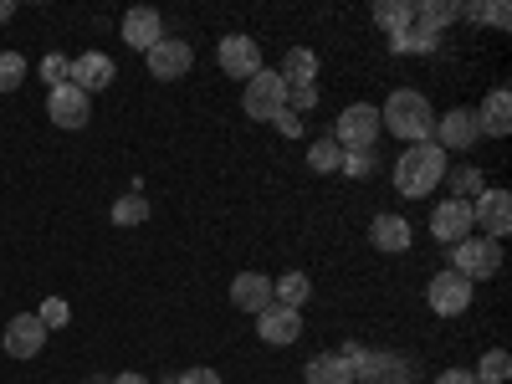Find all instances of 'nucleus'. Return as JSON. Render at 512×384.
Wrapping results in <instances>:
<instances>
[{"instance_id": "obj_1", "label": "nucleus", "mask_w": 512, "mask_h": 384, "mask_svg": "<svg viewBox=\"0 0 512 384\" xmlns=\"http://www.w3.org/2000/svg\"><path fill=\"white\" fill-rule=\"evenodd\" d=\"M446 175V154L436 144H410L400 159H395V190L410 195V200H425Z\"/></svg>"}, {"instance_id": "obj_2", "label": "nucleus", "mask_w": 512, "mask_h": 384, "mask_svg": "<svg viewBox=\"0 0 512 384\" xmlns=\"http://www.w3.org/2000/svg\"><path fill=\"white\" fill-rule=\"evenodd\" d=\"M379 128H390L395 139L405 144H431V128H436V113L420 93H395L390 103L379 108Z\"/></svg>"}, {"instance_id": "obj_3", "label": "nucleus", "mask_w": 512, "mask_h": 384, "mask_svg": "<svg viewBox=\"0 0 512 384\" xmlns=\"http://www.w3.org/2000/svg\"><path fill=\"white\" fill-rule=\"evenodd\" d=\"M502 267V241L492 236H466L451 246V272H461L466 282H487Z\"/></svg>"}, {"instance_id": "obj_4", "label": "nucleus", "mask_w": 512, "mask_h": 384, "mask_svg": "<svg viewBox=\"0 0 512 384\" xmlns=\"http://www.w3.org/2000/svg\"><path fill=\"white\" fill-rule=\"evenodd\" d=\"M477 139H482V118H477V108H451V113H441L436 128H431V144H436L441 154L472 149Z\"/></svg>"}, {"instance_id": "obj_5", "label": "nucleus", "mask_w": 512, "mask_h": 384, "mask_svg": "<svg viewBox=\"0 0 512 384\" xmlns=\"http://www.w3.org/2000/svg\"><path fill=\"white\" fill-rule=\"evenodd\" d=\"M241 108H246V118H262V123H272L282 108H287V82L277 77V72H256L251 82H246V93H241Z\"/></svg>"}, {"instance_id": "obj_6", "label": "nucleus", "mask_w": 512, "mask_h": 384, "mask_svg": "<svg viewBox=\"0 0 512 384\" xmlns=\"http://www.w3.org/2000/svg\"><path fill=\"white\" fill-rule=\"evenodd\" d=\"M374 139H379V108H369V103H354V108H344L338 113V123H333V144L338 149H374Z\"/></svg>"}, {"instance_id": "obj_7", "label": "nucleus", "mask_w": 512, "mask_h": 384, "mask_svg": "<svg viewBox=\"0 0 512 384\" xmlns=\"http://www.w3.org/2000/svg\"><path fill=\"white\" fill-rule=\"evenodd\" d=\"M47 118H52L57 128H88V118H93V98L82 93V88H72V82H62V88L47 93Z\"/></svg>"}, {"instance_id": "obj_8", "label": "nucleus", "mask_w": 512, "mask_h": 384, "mask_svg": "<svg viewBox=\"0 0 512 384\" xmlns=\"http://www.w3.org/2000/svg\"><path fill=\"white\" fill-rule=\"evenodd\" d=\"M144 62H149V72H154V82H180L190 67H195V52H190V41H159V47H149L144 52Z\"/></svg>"}, {"instance_id": "obj_9", "label": "nucleus", "mask_w": 512, "mask_h": 384, "mask_svg": "<svg viewBox=\"0 0 512 384\" xmlns=\"http://www.w3.org/2000/svg\"><path fill=\"white\" fill-rule=\"evenodd\" d=\"M425 297H431V308H436L441 318H461L466 308H472V282H466L461 272H436Z\"/></svg>"}, {"instance_id": "obj_10", "label": "nucleus", "mask_w": 512, "mask_h": 384, "mask_svg": "<svg viewBox=\"0 0 512 384\" xmlns=\"http://www.w3.org/2000/svg\"><path fill=\"white\" fill-rule=\"evenodd\" d=\"M472 226H482L492 241H502L512 231V195L507 190H482L472 200Z\"/></svg>"}, {"instance_id": "obj_11", "label": "nucleus", "mask_w": 512, "mask_h": 384, "mask_svg": "<svg viewBox=\"0 0 512 384\" xmlns=\"http://www.w3.org/2000/svg\"><path fill=\"white\" fill-rule=\"evenodd\" d=\"M216 57H221V72L236 77V82H251L256 72H262V47H256L251 36H226Z\"/></svg>"}, {"instance_id": "obj_12", "label": "nucleus", "mask_w": 512, "mask_h": 384, "mask_svg": "<svg viewBox=\"0 0 512 384\" xmlns=\"http://www.w3.org/2000/svg\"><path fill=\"white\" fill-rule=\"evenodd\" d=\"M431 236L446 241V246H456V241L472 236V200H441V205L431 210Z\"/></svg>"}, {"instance_id": "obj_13", "label": "nucleus", "mask_w": 512, "mask_h": 384, "mask_svg": "<svg viewBox=\"0 0 512 384\" xmlns=\"http://www.w3.org/2000/svg\"><path fill=\"white\" fill-rule=\"evenodd\" d=\"M41 349H47V328H41L36 313H16L6 323V354L11 359H36Z\"/></svg>"}, {"instance_id": "obj_14", "label": "nucleus", "mask_w": 512, "mask_h": 384, "mask_svg": "<svg viewBox=\"0 0 512 384\" xmlns=\"http://www.w3.org/2000/svg\"><path fill=\"white\" fill-rule=\"evenodd\" d=\"M256 333H262V344H297V338H303V313L272 303V308L256 313Z\"/></svg>"}, {"instance_id": "obj_15", "label": "nucleus", "mask_w": 512, "mask_h": 384, "mask_svg": "<svg viewBox=\"0 0 512 384\" xmlns=\"http://www.w3.org/2000/svg\"><path fill=\"white\" fill-rule=\"evenodd\" d=\"M354 379H364V384H410V364L400 359V354H359V364H354Z\"/></svg>"}, {"instance_id": "obj_16", "label": "nucleus", "mask_w": 512, "mask_h": 384, "mask_svg": "<svg viewBox=\"0 0 512 384\" xmlns=\"http://www.w3.org/2000/svg\"><path fill=\"white\" fill-rule=\"evenodd\" d=\"M123 41H128L134 52L159 47V41H164V21H159V11H154V6H134V11L123 16Z\"/></svg>"}, {"instance_id": "obj_17", "label": "nucleus", "mask_w": 512, "mask_h": 384, "mask_svg": "<svg viewBox=\"0 0 512 384\" xmlns=\"http://www.w3.org/2000/svg\"><path fill=\"white\" fill-rule=\"evenodd\" d=\"M113 62L103 57V52H82L77 62H72V88H82V93H103V88H113Z\"/></svg>"}, {"instance_id": "obj_18", "label": "nucleus", "mask_w": 512, "mask_h": 384, "mask_svg": "<svg viewBox=\"0 0 512 384\" xmlns=\"http://www.w3.org/2000/svg\"><path fill=\"white\" fill-rule=\"evenodd\" d=\"M231 303H236L241 313H262V308H272V277H262V272H236V282H231Z\"/></svg>"}, {"instance_id": "obj_19", "label": "nucleus", "mask_w": 512, "mask_h": 384, "mask_svg": "<svg viewBox=\"0 0 512 384\" xmlns=\"http://www.w3.org/2000/svg\"><path fill=\"white\" fill-rule=\"evenodd\" d=\"M477 118H482V134L507 139V134H512V98H507V88H492L487 103L477 108Z\"/></svg>"}, {"instance_id": "obj_20", "label": "nucleus", "mask_w": 512, "mask_h": 384, "mask_svg": "<svg viewBox=\"0 0 512 384\" xmlns=\"http://www.w3.org/2000/svg\"><path fill=\"white\" fill-rule=\"evenodd\" d=\"M369 241H374L379 251H410V221H405V216H374Z\"/></svg>"}, {"instance_id": "obj_21", "label": "nucleus", "mask_w": 512, "mask_h": 384, "mask_svg": "<svg viewBox=\"0 0 512 384\" xmlns=\"http://www.w3.org/2000/svg\"><path fill=\"white\" fill-rule=\"evenodd\" d=\"M461 16V6H456V0H425V6H415V31H431V36H441L451 21Z\"/></svg>"}, {"instance_id": "obj_22", "label": "nucleus", "mask_w": 512, "mask_h": 384, "mask_svg": "<svg viewBox=\"0 0 512 384\" xmlns=\"http://www.w3.org/2000/svg\"><path fill=\"white\" fill-rule=\"evenodd\" d=\"M287 88H308V82H318V57L308 52V47H292L287 57H282V72H277Z\"/></svg>"}, {"instance_id": "obj_23", "label": "nucleus", "mask_w": 512, "mask_h": 384, "mask_svg": "<svg viewBox=\"0 0 512 384\" xmlns=\"http://www.w3.org/2000/svg\"><path fill=\"white\" fill-rule=\"evenodd\" d=\"M308 297H313L308 272H287V277H277V282H272V303H277V308H292V313H297V308L308 303Z\"/></svg>"}, {"instance_id": "obj_24", "label": "nucleus", "mask_w": 512, "mask_h": 384, "mask_svg": "<svg viewBox=\"0 0 512 384\" xmlns=\"http://www.w3.org/2000/svg\"><path fill=\"white\" fill-rule=\"evenodd\" d=\"M303 379L308 384H354V369L338 359V354H318V359H308Z\"/></svg>"}, {"instance_id": "obj_25", "label": "nucleus", "mask_w": 512, "mask_h": 384, "mask_svg": "<svg viewBox=\"0 0 512 384\" xmlns=\"http://www.w3.org/2000/svg\"><path fill=\"white\" fill-rule=\"evenodd\" d=\"M436 47H441V36L415 31V26H410V31H400V36H390V52H395V57H431Z\"/></svg>"}, {"instance_id": "obj_26", "label": "nucleus", "mask_w": 512, "mask_h": 384, "mask_svg": "<svg viewBox=\"0 0 512 384\" xmlns=\"http://www.w3.org/2000/svg\"><path fill=\"white\" fill-rule=\"evenodd\" d=\"M374 21L390 31V36H400V31H410L415 6H410V0H379V6H374Z\"/></svg>"}, {"instance_id": "obj_27", "label": "nucleus", "mask_w": 512, "mask_h": 384, "mask_svg": "<svg viewBox=\"0 0 512 384\" xmlns=\"http://www.w3.org/2000/svg\"><path fill=\"white\" fill-rule=\"evenodd\" d=\"M507 374H512V359H507V349H487L472 379H477V384H507Z\"/></svg>"}, {"instance_id": "obj_28", "label": "nucleus", "mask_w": 512, "mask_h": 384, "mask_svg": "<svg viewBox=\"0 0 512 384\" xmlns=\"http://www.w3.org/2000/svg\"><path fill=\"white\" fill-rule=\"evenodd\" d=\"M149 221V200L134 190V195H123L118 205H113V226H144Z\"/></svg>"}, {"instance_id": "obj_29", "label": "nucleus", "mask_w": 512, "mask_h": 384, "mask_svg": "<svg viewBox=\"0 0 512 384\" xmlns=\"http://www.w3.org/2000/svg\"><path fill=\"white\" fill-rule=\"evenodd\" d=\"M26 82V57L21 52H0V93H16Z\"/></svg>"}, {"instance_id": "obj_30", "label": "nucleus", "mask_w": 512, "mask_h": 384, "mask_svg": "<svg viewBox=\"0 0 512 384\" xmlns=\"http://www.w3.org/2000/svg\"><path fill=\"white\" fill-rule=\"evenodd\" d=\"M308 164L318 169V175H333V169H338V164H344V149H338L333 139H318V144L308 149Z\"/></svg>"}, {"instance_id": "obj_31", "label": "nucleus", "mask_w": 512, "mask_h": 384, "mask_svg": "<svg viewBox=\"0 0 512 384\" xmlns=\"http://www.w3.org/2000/svg\"><path fill=\"white\" fill-rule=\"evenodd\" d=\"M374 164H379V159H374V149H349L338 169H344L349 180H369V175H374Z\"/></svg>"}, {"instance_id": "obj_32", "label": "nucleus", "mask_w": 512, "mask_h": 384, "mask_svg": "<svg viewBox=\"0 0 512 384\" xmlns=\"http://www.w3.org/2000/svg\"><path fill=\"white\" fill-rule=\"evenodd\" d=\"M41 82H52V88H62V82H72V62H67L62 52L41 57Z\"/></svg>"}, {"instance_id": "obj_33", "label": "nucleus", "mask_w": 512, "mask_h": 384, "mask_svg": "<svg viewBox=\"0 0 512 384\" xmlns=\"http://www.w3.org/2000/svg\"><path fill=\"white\" fill-rule=\"evenodd\" d=\"M451 185H456V195H451V200H466V195H482V190H487L477 169H451Z\"/></svg>"}, {"instance_id": "obj_34", "label": "nucleus", "mask_w": 512, "mask_h": 384, "mask_svg": "<svg viewBox=\"0 0 512 384\" xmlns=\"http://www.w3.org/2000/svg\"><path fill=\"white\" fill-rule=\"evenodd\" d=\"M36 318H41V328L52 333V328H62V323L72 318V308L62 303V297H47V303H41V313H36Z\"/></svg>"}, {"instance_id": "obj_35", "label": "nucleus", "mask_w": 512, "mask_h": 384, "mask_svg": "<svg viewBox=\"0 0 512 384\" xmlns=\"http://www.w3.org/2000/svg\"><path fill=\"white\" fill-rule=\"evenodd\" d=\"M318 108V82H308V88H287V113H308Z\"/></svg>"}, {"instance_id": "obj_36", "label": "nucleus", "mask_w": 512, "mask_h": 384, "mask_svg": "<svg viewBox=\"0 0 512 384\" xmlns=\"http://www.w3.org/2000/svg\"><path fill=\"white\" fill-rule=\"evenodd\" d=\"M169 384H221V374L216 369H185L180 379H169Z\"/></svg>"}, {"instance_id": "obj_37", "label": "nucleus", "mask_w": 512, "mask_h": 384, "mask_svg": "<svg viewBox=\"0 0 512 384\" xmlns=\"http://www.w3.org/2000/svg\"><path fill=\"white\" fill-rule=\"evenodd\" d=\"M507 21H512V11L502 6V0H487V26H497V31H507Z\"/></svg>"}, {"instance_id": "obj_38", "label": "nucleus", "mask_w": 512, "mask_h": 384, "mask_svg": "<svg viewBox=\"0 0 512 384\" xmlns=\"http://www.w3.org/2000/svg\"><path fill=\"white\" fill-rule=\"evenodd\" d=\"M272 123L282 128V134H287V139H297V134H303V118H297V113H287V108H282V113H277Z\"/></svg>"}, {"instance_id": "obj_39", "label": "nucleus", "mask_w": 512, "mask_h": 384, "mask_svg": "<svg viewBox=\"0 0 512 384\" xmlns=\"http://www.w3.org/2000/svg\"><path fill=\"white\" fill-rule=\"evenodd\" d=\"M436 384H477V379H472V369H446Z\"/></svg>"}, {"instance_id": "obj_40", "label": "nucleus", "mask_w": 512, "mask_h": 384, "mask_svg": "<svg viewBox=\"0 0 512 384\" xmlns=\"http://www.w3.org/2000/svg\"><path fill=\"white\" fill-rule=\"evenodd\" d=\"M113 384H149V379H144V374H118Z\"/></svg>"}, {"instance_id": "obj_41", "label": "nucleus", "mask_w": 512, "mask_h": 384, "mask_svg": "<svg viewBox=\"0 0 512 384\" xmlns=\"http://www.w3.org/2000/svg\"><path fill=\"white\" fill-rule=\"evenodd\" d=\"M16 16V6H11V0H0V21H11Z\"/></svg>"}]
</instances>
